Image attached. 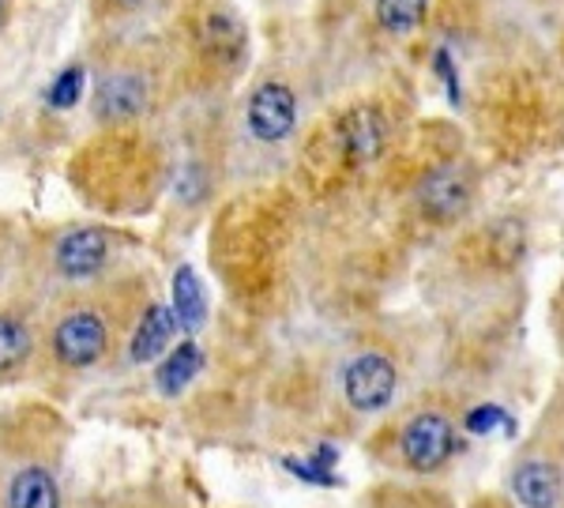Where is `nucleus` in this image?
Masks as SVG:
<instances>
[{
    "mask_svg": "<svg viewBox=\"0 0 564 508\" xmlns=\"http://www.w3.org/2000/svg\"><path fill=\"white\" fill-rule=\"evenodd\" d=\"M0 508H68L65 425L45 407L0 414Z\"/></svg>",
    "mask_w": 564,
    "mask_h": 508,
    "instance_id": "2",
    "label": "nucleus"
},
{
    "mask_svg": "<svg viewBox=\"0 0 564 508\" xmlns=\"http://www.w3.org/2000/svg\"><path fill=\"white\" fill-rule=\"evenodd\" d=\"M332 155L343 170H361L372 166L391 143V121L380 106L358 102L350 110H343L332 125Z\"/></svg>",
    "mask_w": 564,
    "mask_h": 508,
    "instance_id": "8",
    "label": "nucleus"
},
{
    "mask_svg": "<svg viewBox=\"0 0 564 508\" xmlns=\"http://www.w3.org/2000/svg\"><path fill=\"white\" fill-rule=\"evenodd\" d=\"M95 4L102 8L106 15H135V12H143L151 0H95Z\"/></svg>",
    "mask_w": 564,
    "mask_h": 508,
    "instance_id": "20",
    "label": "nucleus"
},
{
    "mask_svg": "<svg viewBox=\"0 0 564 508\" xmlns=\"http://www.w3.org/2000/svg\"><path fill=\"white\" fill-rule=\"evenodd\" d=\"M72 181L102 212H135L148 207L162 181L159 151L132 129H106L102 140L79 151Z\"/></svg>",
    "mask_w": 564,
    "mask_h": 508,
    "instance_id": "3",
    "label": "nucleus"
},
{
    "mask_svg": "<svg viewBox=\"0 0 564 508\" xmlns=\"http://www.w3.org/2000/svg\"><path fill=\"white\" fill-rule=\"evenodd\" d=\"M430 0H372V23L388 39H411L425 23Z\"/></svg>",
    "mask_w": 564,
    "mask_h": 508,
    "instance_id": "15",
    "label": "nucleus"
},
{
    "mask_svg": "<svg viewBox=\"0 0 564 508\" xmlns=\"http://www.w3.org/2000/svg\"><path fill=\"white\" fill-rule=\"evenodd\" d=\"M497 422L512 425V419H508V414L500 411V407H478V411H470L467 419H463V425H467L470 433H494Z\"/></svg>",
    "mask_w": 564,
    "mask_h": 508,
    "instance_id": "18",
    "label": "nucleus"
},
{
    "mask_svg": "<svg viewBox=\"0 0 564 508\" xmlns=\"http://www.w3.org/2000/svg\"><path fill=\"white\" fill-rule=\"evenodd\" d=\"M8 12H12V0H0V26L8 23Z\"/></svg>",
    "mask_w": 564,
    "mask_h": 508,
    "instance_id": "21",
    "label": "nucleus"
},
{
    "mask_svg": "<svg viewBox=\"0 0 564 508\" xmlns=\"http://www.w3.org/2000/svg\"><path fill=\"white\" fill-rule=\"evenodd\" d=\"M459 425L444 407H422L399 425L395 452L411 475H441L459 452Z\"/></svg>",
    "mask_w": 564,
    "mask_h": 508,
    "instance_id": "5",
    "label": "nucleus"
},
{
    "mask_svg": "<svg viewBox=\"0 0 564 508\" xmlns=\"http://www.w3.org/2000/svg\"><path fill=\"white\" fill-rule=\"evenodd\" d=\"M174 316H177V328H188V332L199 328L207 316V298L193 268H181L174 279Z\"/></svg>",
    "mask_w": 564,
    "mask_h": 508,
    "instance_id": "17",
    "label": "nucleus"
},
{
    "mask_svg": "<svg viewBox=\"0 0 564 508\" xmlns=\"http://www.w3.org/2000/svg\"><path fill=\"white\" fill-rule=\"evenodd\" d=\"M121 238L109 226H68L50 241V271L68 287L98 283L117 260Z\"/></svg>",
    "mask_w": 564,
    "mask_h": 508,
    "instance_id": "6",
    "label": "nucleus"
},
{
    "mask_svg": "<svg viewBox=\"0 0 564 508\" xmlns=\"http://www.w3.org/2000/svg\"><path fill=\"white\" fill-rule=\"evenodd\" d=\"M143 305L148 302L135 283L79 290L45 316L39 328V350L61 374H90L113 358L121 339H129Z\"/></svg>",
    "mask_w": 564,
    "mask_h": 508,
    "instance_id": "1",
    "label": "nucleus"
},
{
    "mask_svg": "<svg viewBox=\"0 0 564 508\" xmlns=\"http://www.w3.org/2000/svg\"><path fill=\"white\" fill-rule=\"evenodd\" d=\"M339 392H343V403H347L354 414H361V419L384 414L388 407L395 403V392H399L395 358L380 347L354 350L339 369Z\"/></svg>",
    "mask_w": 564,
    "mask_h": 508,
    "instance_id": "7",
    "label": "nucleus"
},
{
    "mask_svg": "<svg viewBox=\"0 0 564 508\" xmlns=\"http://www.w3.org/2000/svg\"><path fill=\"white\" fill-rule=\"evenodd\" d=\"M512 497L520 508H561L564 471L550 456H527L512 471Z\"/></svg>",
    "mask_w": 564,
    "mask_h": 508,
    "instance_id": "13",
    "label": "nucleus"
},
{
    "mask_svg": "<svg viewBox=\"0 0 564 508\" xmlns=\"http://www.w3.org/2000/svg\"><path fill=\"white\" fill-rule=\"evenodd\" d=\"M196 369H199V347L196 343H177V347L159 361V369H154V385H159L166 396H177L188 388V380L196 377Z\"/></svg>",
    "mask_w": 564,
    "mask_h": 508,
    "instance_id": "16",
    "label": "nucleus"
},
{
    "mask_svg": "<svg viewBox=\"0 0 564 508\" xmlns=\"http://www.w3.org/2000/svg\"><path fill=\"white\" fill-rule=\"evenodd\" d=\"M245 129L263 148L286 143L297 129V95L286 79H263L245 102Z\"/></svg>",
    "mask_w": 564,
    "mask_h": 508,
    "instance_id": "10",
    "label": "nucleus"
},
{
    "mask_svg": "<svg viewBox=\"0 0 564 508\" xmlns=\"http://www.w3.org/2000/svg\"><path fill=\"white\" fill-rule=\"evenodd\" d=\"M417 212L430 223H456L459 215L470 212L475 204V174L459 162H444V166H433L430 174L417 181Z\"/></svg>",
    "mask_w": 564,
    "mask_h": 508,
    "instance_id": "11",
    "label": "nucleus"
},
{
    "mask_svg": "<svg viewBox=\"0 0 564 508\" xmlns=\"http://www.w3.org/2000/svg\"><path fill=\"white\" fill-rule=\"evenodd\" d=\"M185 45L193 53V68L207 84L238 76L249 61V23L226 0H193L181 15Z\"/></svg>",
    "mask_w": 564,
    "mask_h": 508,
    "instance_id": "4",
    "label": "nucleus"
},
{
    "mask_svg": "<svg viewBox=\"0 0 564 508\" xmlns=\"http://www.w3.org/2000/svg\"><path fill=\"white\" fill-rule=\"evenodd\" d=\"M154 102L151 76L140 65H113L95 87V121L106 129H132Z\"/></svg>",
    "mask_w": 564,
    "mask_h": 508,
    "instance_id": "9",
    "label": "nucleus"
},
{
    "mask_svg": "<svg viewBox=\"0 0 564 508\" xmlns=\"http://www.w3.org/2000/svg\"><path fill=\"white\" fill-rule=\"evenodd\" d=\"M39 324L23 305L0 310V385L20 380L39 358Z\"/></svg>",
    "mask_w": 564,
    "mask_h": 508,
    "instance_id": "12",
    "label": "nucleus"
},
{
    "mask_svg": "<svg viewBox=\"0 0 564 508\" xmlns=\"http://www.w3.org/2000/svg\"><path fill=\"white\" fill-rule=\"evenodd\" d=\"M79 84H84V68L65 72V76H61V84L53 87V98H50V102H53V106H72V102H76Z\"/></svg>",
    "mask_w": 564,
    "mask_h": 508,
    "instance_id": "19",
    "label": "nucleus"
},
{
    "mask_svg": "<svg viewBox=\"0 0 564 508\" xmlns=\"http://www.w3.org/2000/svg\"><path fill=\"white\" fill-rule=\"evenodd\" d=\"M177 335V316L170 305L162 302H148L135 316L132 332H129V358L135 366H143V361H159V354L170 350V343H174Z\"/></svg>",
    "mask_w": 564,
    "mask_h": 508,
    "instance_id": "14",
    "label": "nucleus"
}]
</instances>
